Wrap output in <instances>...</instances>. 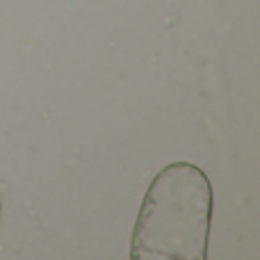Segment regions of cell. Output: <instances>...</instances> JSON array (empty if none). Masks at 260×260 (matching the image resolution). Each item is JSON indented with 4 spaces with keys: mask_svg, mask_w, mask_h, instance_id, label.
<instances>
[{
    "mask_svg": "<svg viewBox=\"0 0 260 260\" xmlns=\"http://www.w3.org/2000/svg\"><path fill=\"white\" fill-rule=\"evenodd\" d=\"M212 185L189 162H171L153 176L130 240L133 260H206Z\"/></svg>",
    "mask_w": 260,
    "mask_h": 260,
    "instance_id": "cell-1",
    "label": "cell"
}]
</instances>
